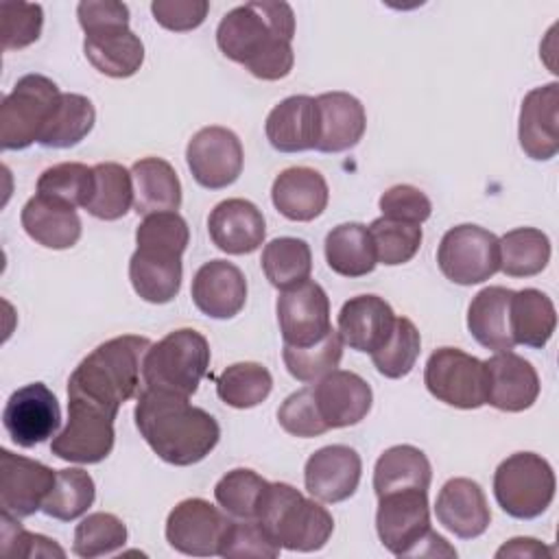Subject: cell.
<instances>
[{
    "instance_id": "1",
    "label": "cell",
    "mask_w": 559,
    "mask_h": 559,
    "mask_svg": "<svg viewBox=\"0 0 559 559\" xmlns=\"http://www.w3.org/2000/svg\"><path fill=\"white\" fill-rule=\"evenodd\" d=\"M295 13L288 2L255 0L234 7L216 28L221 52L262 81H280L295 66Z\"/></svg>"
},
{
    "instance_id": "2",
    "label": "cell",
    "mask_w": 559,
    "mask_h": 559,
    "mask_svg": "<svg viewBox=\"0 0 559 559\" xmlns=\"http://www.w3.org/2000/svg\"><path fill=\"white\" fill-rule=\"evenodd\" d=\"M133 417L148 448L177 467L203 461L221 439L218 421L183 395L144 389Z\"/></svg>"
},
{
    "instance_id": "3",
    "label": "cell",
    "mask_w": 559,
    "mask_h": 559,
    "mask_svg": "<svg viewBox=\"0 0 559 559\" xmlns=\"http://www.w3.org/2000/svg\"><path fill=\"white\" fill-rule=\"evenodd\" d=\"M151 341L138 334H122L100 343L72 371L68 400L87 402L118 415V408L140 389L142 360Z\"/></svg>"
},
{
    "instance_id": "4",
    "label": "cell",
    "mask_w": 559,
    "mask_h": 559,
    "mask_svg": "<svg viewBox=\"0 0 559 559\" xmlns=\"http://www.w3.org/2000/svg\"><path fill=\"white\" fill-rule=\"evenodd\" d=\"M286 550H321L334 531L332 513L288 483H269L255 518Z\"/></svg>"
},
{
    "instance_id": "5",
    "label": "cell",
    "mask_w": 559,
    "mask_h": 559,
    "mask_svg": "<svg viewBox=\"0 0 559 559\" xmlns=\"http://www.w3.org/2000/svg\"><path fill=\"white\" fill-rule=\"evenodd\" d=\"M376 531L395 557H456V550L430 528L426 489H402L378 498Z\"/></svg>"
},
{
    "instance_id": "6",
    "label": "cell",
    "mask_w": 559,
    "mask_h": 559,
    "mask_svg": "<svg viewBox=\"0 0 559 559\" xmlns=\"http://www.w3.org/2000/svg\"><path fill=\"white\" fill-rule=\"evenodd\" d=\"M207 367V338L192 328H181L151 343L142 360V382L144 389L190 397L197 393Z\"/></svg>"
},
{
    "instance_id": "7",
    "label": "cell",
    "mask_w": 559,
    "mask_h": 559,
    "mask_svg": "<svg viewBox=\"0 0 559 559\" xmlns=\"http://www.w3.org/2000/svg\"><path fill=\"white\" fill-rule=\"evenodd\" d=\"M557 480L550 463L535 452L507 456L493 474V496L500 509L515 520L542 515L555 498Z\"/></svg>"
},
{
    "instance_id": "8",
    "label": "cell",
    "mask_w": 559,
    "mask_h": 559,
    "mask_svg": "<svg viewBox=\"0 0 559 559\" xmlns=\"http://www.w3.org/2000/svg\"><path fill=\"white\" fill-rule=\"evenodd\" d=\"M61 92L44 74H24L0 105V140L4 151H22L39 135L50 120Z\"/></svg>"
},
{
    "instance_id": "9",
    "label": "cell",
    "mask_w": 559,
    "mask_h": 559,
    "mask_svg": "<svg viewBox=\"0 0 559 559\" xmlns=\"http://www.w3.org/2000/svg\"><path fill=\"white\" fill-rule=\"evenodd\" d=\"M424 384L432 397L454 408H480L487 404L485 362L456 347H439L424 369Z\"/></svg>"
},
{
    "instance_id": "10",
    "label": "cell",
    "mask_w": 559,
    "mask_h": 559,
    "mask_svg": "<svg viewBox=\"0 0 559 559\" xmlns=\"http://www.w3.org/2000/svg\"><path fill=\"white\" fill-rule=\"evenodd\" d=\"M437 264L454 284H480L500 271V240L485 227L456 225L443 234Z\"/></svg>"
},
{
    "instance_id": "11",
    "label": "cell",
    "mask_w": 559,
    "mask_h": 559,
    "mask_svg": "<svg viewBox=\"0 0 559 559\" xmlns=\"http://www.w3.org/2000/svg\"><path fill=\"white\" fill-rule=\"evenodd\" d=\"M114 419L116 415L103 408L68 400V424L52 437L50 452L70 463H100L114 450Z\"/></svg>"
},
{
    "instance_id": "12",
    "label": "cell",
    "mask_w": 559,
    "mask_h": 559,
    "mask_svg": "<svg viewBox=\"0 0 559 559\" xmlns=\"http://www.w3.org/2000/svg\"><path fill=\"white\" fill-rule=\"evenodd\" d=\"M186 162L199 186L221 190L240 177L245 153L231 129L212 124L199 129L190 138L186 146Z\"/></svg>"
},
{
    "instance_id": "13",
    "label": "cell",
    "mask_w": 559,
    "mask_h": 559,
    "mask_svg": "<svg viewBox=\"0 0 559 559\" xmlns=\"http://www.w3.org/2000/svg\"><path fill=\"white\" fill-rule=\"evenodd\" d=\"M231 518L203 498H188L166 518V542L181 555H218Z\"/></svg>"
},
{
    "instance_id": "14",
    "label": "cell",
    "mask_w": 559,
    "mask_h": 559,
    "mask_svg": "<svg viewBox=\"0 0 559 559\" xmlns=\"http://www.w3.org/2000/svg\"><path fill=\"white\" fill-rule=\"evenodd\" d=\"M59 424V400L44 382H31L13 391L2 411V426L20 448H33L55 437Z\"/></svg>"
},
{
    "instance_id": "15",
    "label": "cell",
    "mask_w": 559,
    "mask_h": 559,
    "mask_svg": "<svg viewBox=\"0 0 559 559\" xmlns=\"http://www.w3.org/2000/svg\"><path fill=\"white\" fill-rule=\"evenodd\" d=\"M277 323L284 345L308 347L330 330V299L321 284L306 280L277 297Z\"/></svg>"
},
{
    "instance_id": "16",
    "label": "cell",
    "mask_w": 559,
    "mask_h": 559,
    "mask_svg": "<svg viewBox=\"0 0 559 559\" xmlns=\"http://www.w3.org/2000/svg\"><path fill=\"white\" fill-rule=\"evenodd\" d=\"M57 469L48 465L0 450V507L13 518H28L44 507L55 485Z\"/></svg>"
},
{
    "instance_id": "17",
    "label": "cell",
    "mask_w": 559,
    "mask_h": 559,
    "mask_svg": "<svg viewBox=\"0 0 559 559\" xmlns=\"http://www.w3.org/2000/svg\"><path fill=\"white\" fill-rule=\"evenodd\" d=\"M362 461L349 445L334 443L312 452L304 467L306 491L321 502H343L358 489Z\"/></svg>"
},
{
    "instance_id": "18",
    "label": "cell",
    "mask_w": 559,
    "mask_h": 559,
    "mask_svg": "<svg viewBox=\"0 0 559 559\" xmlns=\"http://www.w3.org/2000/svg\"><path fill=\"white\" fill-rule=\"evenodd\" d=\"M520 148L537 162L552 159L559 151V85L533 87L520 107Z\"/></svg>"
},
{
    "instance_id": "19",
    "label": "cell",
    "mask_w": 559,
    "mask_h": 559,
    "mask_svg": "<svg viewBox=\"0 0 559 559\" xmlns=\"http://www.w3.org/2000/svg\"><path fill=\"white\" fill-rule=\"evenodd\" d=\"M485 362L487 404L504 413L531 408L539 395V376L535 367L513 352H496Z\"/></svg>"
},
{
    "instance_id": "20",
    "label": "cell",
    "mask_w": 559,
    "mask_h": 559,
    "mask_svg": "<svg viewBox=\"0 0 559 559\" xmlns=\"http://www.w3.org/2000/svg\"><path fill=\"white\" fill-rule=\"evenodd\" d=\"M312 389L317 408L328 428L356 426L371 411V386L362 376L354 371L334 369L323 376Z\"/></svg>"
},
{
    "instance_id": "21",
    "label": "cell",
    "mask_w": 559,
    "mask_h": 559,
    "mask_svg": "<svg viewBox=\"0 0 559 559\" xmlns=\"http://www.w3.org/2000/svg\"><path fill=\"white\" fill-rule=\"evenodd\" d=\"M317 103V142L314 151L343 153L354 148L365 133L367 114L362 103L347 92H325Z\"/></svg>"
},
{
    "instance_id": "22",
    "label": "cell",
    "mask_w": 559,
    "mask_h": 559,
    "mask_svg": "<svg viewBox=\"0 0 559 559\" xmlns=\"http://www.w3.org/2000/svg\"><path fill=\"white\" fill-rule=\"evenodd\" d=\"M190 295L205 317L231 319L245 308L247 280L236 264L227 260H210L194 273Z\"/></svg>"
},
{
    "instance_id": "23",
    "label": "cell",
    "mask_w": 559,
    "mask_h": 559,
    "mask_svg": "<svg viewBox=\"0 0 559 559\" xmlns=\"http://www.w3.org/2000/svg\"><path fill=\"white\" fill-rule=\"evenodd\" d=\"M435 515L443 528L461 539L480 537L491 522L485 491L472 478H450L439 489Z\"/></svg>"
},
{
    "instance_id": "24",
    "label": "cell",
    "mask_w": 559,
    "mask_h": 559,
    "mask_svg": "<svg viewBox=\"0 0 559 559\" xmlns=\"http://www.w3.org/2000/svg\"><path fill=\"white\" fill-rule=\"evenodd\" d=\"M212 242L229 253L245 255L255 251L266 236V223L258 205L247 199H225L207 216Z\"/></svg>"
},
{
    "instance_id": "25",
    "label": "cell",
    "mask_w": 559,
    "mask_h": 559,
    "mask_svg": "<svg viewBox=\"0 0 559 559\" xmlns=\"http://www.w3.org/2000/svg\"><path fill=\"white\" fill-rule=\"evenodd\" d=\"M395 312L378 295H356L341 306L338 334L349 349L373 354L391 334Z\"/></svg>"
},
{
    "instance_id": "26",
    "label": "cell",
    "mask_w": 559,
    "mask_h": 559,
    "mask_svg": "<svg viewBox=\"0 0 559 559\" xmlns=\"http://www.w3.org/2000/svg\"><path fill=\"white\" fill-rule=\"evenodd\" d=\"M330 199L325 177L308 166H293L282 170L271 188L275 210L297 223L314 221L323 214Z\"/></svg>"
},
{
    "instance_id": "27",
    "label": "cell",
    "mask_w": 559,
    "mask_h": 559,
    "mask_svg": "<svg viewBox=\"0 0 559 559\" xmlns=\"http://www.w3.org/2000/svg\"><path fill=\"white\" fill-rule=\"evenodd\" d=\"M264 133L280 153H301L317 142V103L312 96L297 94L280 100L266 116Z\"/></svg>"
},
{
    "instance_id": "28",
    "label": "cell",
    "mask_w": 559,
    "mask_h": 559,
    "mask_svg": "<svg viewBox=\"0 0 559 559\" xmlns=\"http://www.w3.org/2000/svg\"><path fill=\"white\" fill-rule=\"evenodd\" d=\"M513 290L504 286H487L474 295L467 308V330L478 345L493 352H511L515 347L511 334V308Z\"/></svg>"
},
{
    "instance_id": "29",
    "label": "cell",
    "mask_w": 559,
    "mask_h": 559,
    "mask_svg": "<svg viewBox=\"0 0 559 559\" xmlns=\"http://www.w3.org/2000/svg\"><path fill=\"white\" fill-rule=\"evenodd\" d=\"M20 221L28 238L48 249H70L81 238V218L76 210L41 194H35L24 203Z\"/></svg>"
},
{
    "instance_id": "30",
    "label": "cell",
    "mask_w": 559,
    "mask_h": 559,
    "mask_svg": "<svg viewBox=\"0 0 559 559\" xmlns=\"http://www.w3.org/2000/svg\"><path fill=\"white\" fill-rule=\"evenodd\" d=\"M83 52L94 70L111 79L133 76L144 61V44L129 26L85 35Z\"/></svg>"
},
{
    "instance_id": "31",
    "label": "cell",
    "mask_w": 559,
    "mask_h": 559,
    "mask_svg": "<svg viewBox=\"0 0 559 559\" xmlns=\"http://www.w3.org/2000/svg\"><path fill=\"white\" fill-rule=\"evenodd\" d=\"M133 210L142 216L155 212H177L181 205V183L175 168L162 157H142L131 166Z\"/></svg>"
},
{
    "instance_id": "32",
    "label": "cell",
    "mask_w": 559,
    "mask_h": 559,
    "mask_svg": "<svg viewBox=\"0 0 559 559\" xmlns=\"http://www.w3.org/2000/svg\"><path fill=\"white\" fill-rule=\"evenodd\" d=\"M432 480L428 456L415 445H393L384 450L373 467V491L384 496L402 489H426Z\"/></svg>"
},
{
    "instance_id": "33",
    "label": "cell",
    "mask_w": 559,
    "mask_h": 559,
    "mask_svg": "<svg viewBox=\"0 0 559 559\" xmlns=\"http://www.w3.org/2000/svg\"><path fill=\"white\" fill-rule=\"evenodd\" d=\"M325 262L343 277L369 275L378 260L371 234L362 223H341L325 236Z\"/></svg>"
},
{
    "instance_id": "34",
    "label": "cell",
    "mask_w": 559,
    "mask_h": 559,
    "mask_svg": "<svg viewBox=\"0 0 559 559\" xmlns=\"http://www.w3.org/2000/svg\"><path fill=\"white\" fill-rule=\"evenodd\" d=\"M509 319L515 345H526L533 349H542L557 328L555 304L537 288L513 290Z\"/></svg>"
},
{
    "instance_id": "35",
    "label": "cell",
    "mask_w": 559,
    "mask_h": 559,
    "mask_svg": "<svg viewBox=\"0 0 559 559\" xmlns=\"http://www.w3.org/2000/svg\"><path fill=\"white\" fill-rule=\"evenodd\" d=\"M181 258L157 255L135 249L129 260V280L133 290L148 304H168L181 288Z\"/></svg>"
},
{
    "instance_id": "36",
    "label": "cell",
    "mask_w": 559,
    "mask_h": 559,
    "mask_svg": "<svg viewBox=\"0 0 559 559\" xmlns=\"http://www.w3.org/2000/svg\"><path fill=\"white\" fill-rule=\"evenodd\" d=\"M96 109L83 94H61L50 120L46 122L39 144L46 148L76 146L94 129Z\"/></svg>"
},
{
    "instance_id": "37",
    "label": "cell",
    "mask_w": 559,
    "mask_h": 559,
    "mask_svg": "<svg viewBox=\"0 0 559 559\" xmlns=\"http://www.w3.org/2000/svg\"><path fill=\"white\" fill-rule=\"evenodd\" d=\"M500 240V271L509 277H533L550 260V240L542 229L518 227Z\"/></svg>"
},
{
    "instance_id": "38",
    "label": "cell",
    "mask_w": 559,
    "mask_h": 559,
    "mask_svg": "<svg viewBox=\"0 0 559 559\" xmlns=\"http://www.w3.org/2000/svg\"><path fill=\"white\" fill-rule=\"evenodd\" d=\"M266 280L280 288H293L310 277L312 271V251L306 240L282 236L264 245L260 258Z\"/></svg>"
},
{
    "instance_id": "39",
    "label": "cell",
    "mask_w": 559,
    "mask_h": 559,
    "mask_svg": "<svg viewBox=\"0 0 559 559\" xmlns=\"http://www.w3.org/2000/svg\"><path fill=\"white\" fill-rule=\"evenodd\" d=\"M133 205V179L118 162H100L94 166V192L85 210L100 221H118Z\"/></svg>"
},
{
    "instance_id": "40",
    "label": "cell",
    "mask_w": 559,
    "mask_h": 559,
    "mask_svg": "<svg viewBox=\"0 0 559 559\" xmlns=\"http://www.w3.org/2000/svg\"><path fill=\"white\" fill-rule=\"evenodd\" d=\"M273 389L271 371L260 362H234L216 378V395L231 408H253Z\"/></svg>"
},
{
    "instance_id": "41",
    "label": "cell",
    "mask_w": 559,
    "mask_h": 559,
    "mask_svg": "<svg viewBox=\"0 0 559 559\" xmlns=\"http://www.w3.org/2000/svg\"><path fill=\"white\" fill-rule=\"evenodd\" d=\"M94 498H96L94 478L85 469L81 467L57 469L55 485L46 496L41 511L48 518L72 522L92 507Z\"/></svg>"
},
{
    "instance_id": "42",
    "label": "cell",
    "mask_w": 559,
    "mask_h": 559,
    "mask_svg": "<svg viewBox=\"0 0 559 559\" xmlns=\"http://www.w3.org/2000/svg\"><path fill=\"white\" fill-rule=\"evenodd\" d=\"M94 192V166L81 162H61L46 168L37 179V194L68 205L85 207Z\"/></svg>"
},
{
    "instance_id": "43",
    "label": "cell",
    "mask_w": 559,
    "mask_h": 559,
    "mask_svg": "<svg viewBox=\"0 0 559 559\" xmlns=\"http://www.w3.org/2000/svg\"><path fill=\"white\" fill-rule=\"evenodd\" d=\"M269 480L249 467L227 472L214 487L216 504L234 520H255Z\"/></svg>"
},
{
    "instance_id": "44",
    "label": "cell",
    "mask_w": 559,
    "mask_h": 559,
    "mask_svg": "<svg viewBox=\"0 0 559 559\" xmlns=\"http://www.w3.org/2000/svg\"><path fill=\"white\" fill-rule=\"evenodd\" d=\"M421 352V336L415 323L406 317H395L389 338L371 354L373 367L384 378L397 380L413 371Z\"/></svg>"
},
{
    "instance_id": "45",
    "label": "cell",
    "mask_w": 559,
    "mask_h": 559,
    "mask_svg": "<svg viewBox=\"0 0 559 559\" xmlns=\"http://www.w3.org/2000/svg\"><path fill=\"white\" fill-rule=\"evenodd\" d=\"M284 365L288 373L299 382H317L334 371L343 358V338L336 330H330L321 341L308 347L284 345Z\"/></svg>"
},
{
    "instance_id": "46",
    "label": "cell",
    "mask_w": 559,
    "mask_h": 559,
    "mask_svg": "<svg viewBox=\"0 0 559 559\" xmlns=\"http://www.w3.org/2000/svg\"><path fill=\"white\" fill-rule=\"evenodd\" d=\"M124 544H127L124 522L114 513L96 511L85 515L76 524L72 552L83 559H96V557L114 555Z\"/></svg>"
},
{
    "instance_id": "47",
    "label": "cell",
    "mask_w": 559,
    "mask_h": 559,
    "mask_svg": "<svg viewBox=\"0 0 559 559\" xmlns=\"http://www.w3.org/2000/svg\"><path fill=\"white\" fill-rule=\"evenodd\" d=\"M373 240L376 260L386 266H397L415 258L421 247V227L406 221L380 216L367 227Z\"/></svg>"
},
{
    "instance_id": "48",
    "label": "cell",
    "mask_w": 559,
    "mask_h": 559,
    "mask_svg": "<svg viewBox=\"0 0 559 559\" xmlns=\"http://www.w3.org/2000/svg\"><path fill=\"white\" fill-rule=\"evenodd\" d=\"M190 240L188 223L177 212H155L142 218L135 229V245L140 251L157 255H177L186 251Z\"/></svg>"
},
{
    "instance_id": "49",
    "label": "cell",
    "mask_w": 559,
    "mask_h": 559,
    "mask_svg": "<svg viewBox=\"0 0 559 559\" xmlns=\"http://www.w3.org/2000/svg\"><path fill=\"white\" fill-rule=\"evenodd\" d=\"M282 546L258 520H231L223 537L221 557H277Z\"/></svg>"
},
{
    "instance_id": "50",
    "label": "cell",
    "mask_w": 559,
    "mask_h": 559,
    "mask_svg": "<svg viewBox=\"0 0 559 559\" xmlns=\"http://www.w3.org/2000/svg\"><path fill=\"white\" fill-rule=\"evenodd\" d=\"M2 48L20 50L39 39L44 26V11L31 2H2Z\"/></svg>"
},
{
    "instance_id": "51",
    "label": "cell",
    "mask_w": 559,
    "mask_h": 559,
    "mask_svg": "<svg viewBox=\"0 0 559 559\" xmlns=\"http://www.w3.org/2000/svg\"><path fill=\"white\" fill-rule=\"evenodd\" d=\"M277 421L288 435L301 437V439L319 437V435L330 430L325 426V421L321 419V413H319L317 402H314V389L312 386H306V389H299V391L290 393L282 402V406L277 408Z\"/></svg>"
},
{
    "instance_id": "52",
    "label": "cell",
    "mask_w": 559,
    "mask_h": 559,
    "mask_svg": "<svg viewBox=\"0 0 559 559\" xmlns=\"http://www.w3.org/2000/svg\"><path fill=\"white\" fill-rule=\"evenodd\" d=\"M0 550L7 557H66V550L50 537L24 531L17 522V518L2 513L0 518Z\"/></svg>"
},
{
    "instance_id": "53",
    "label": "cell",
    "mask_w": 559,
    "mask_h": 559,
    "mask_svg": "<svg viewBox=\"0 0 559 559\" xmlns=\"http://www.w3.org/2000/svg\"><path fill=\"white\" fill-rule=\"evenodd\" d=\"M378 205H380L382 216L415 223V225H421L432 214L430 199L419 188L408 186V183H400V186L389 188L380 197Z\"/></svg>"
},
{
    "instance_id": "54",
    "label": "cell",
    "mask_w": 559,
    "mask_h": 559,
    "mask_svg": "<svg viewBox=\"0 0 559 559\" xmlns=\"http://www.w3.org/2000/svg\"><path fill=\"white\" fill-rule=\"evenodd\" d=\"M207 0H153L151 13L155 22L168 31L186 33L201 26L207 17Z\"/></svg>"
},
{
    "instance_id": "55",
    "label": "cell",
    "mask_w": 559,
    "mask_h": 559,
    "mask_svg": "<svg viewBox=\"0 0 559 559\" xmlns=\"http://www.w3.org/2000/svg\"><path fill=\"white\" fill-rule=\"evenodd\" d=\"M76 17L85 35L129 26V7L116 0H85L76 7Z\"/></svg>"
},
{
    "instance_id": "56",
    "label": "cell",
    "mask_w": 559,
    "mask_h": 559,
    "mask_svg": "<svg viewBox=\"0 0 559 559\" xmlns=\"http://www.w3.org/2000/svg\"><path fill=\"white\" fill-rule=\"evenodd\" d=\"M552 555V548H546L542 542L533 537H513L509 544L496 550V557H544Z\"/></svg>"
}]
</instances>
